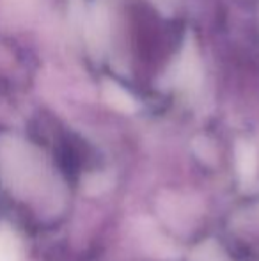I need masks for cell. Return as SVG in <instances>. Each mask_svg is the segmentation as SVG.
I'll use <instances>...</instances> for the list:
<instances>
[{"instance_id":"cell-1","label":"cell","mask_w":259,"mask_h":261,"mask_svg":"<svg viewBox=\"0 0 259 261\" xmlns=\"http://www.w3.org/2000/svg\"><path fill=\"white\" fill-rule=\"evenodd\" d=\"M200 75H203V68H200L199 54H197L192 38L188 36L180 57L174 61L172 68H170L169 79L180 89H192L200 82Z\"/></svg>"},{"instance_id":"cell-2","label":"cell","mask_w":259,"mask_h":261,"mask_svg":"<svg viewBox=\"0 0 259 261\" xmlns=\"http://www.w3.org/2000/svg\"><path fill=\"white\" fill-rule=\"evenodd\" d=\"M89 39L93 41L94 46L101 48L107 41L108 34V18L105 9H101L100 6L94 7L93 13L89 14Z\"/></svg>"},{"instance_id":"cell-3","label":"cell","mask_w":259,"mask_h":261,"mask_svg":"<svg viewBox=\"0 0 259 261\" xmlns=\"http://www.w3.org/2000/svg\"><path fill=\"white\" fill-rule=\"evenodd\" d=\"M103 94L107 98L108 103H112L116 109L119 110H126V112H131L135 110V100L130 96V93H126L121 86L114 82H105L103 84Z\"/></svg>"}]
</instances>
